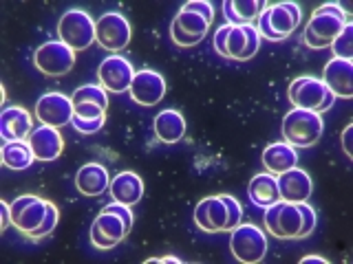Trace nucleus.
Returning a JSON list of instances; mask_svg holds the SVG:
<instances>
[{"label": "nucleus", "mask_w": 353, "mask_h": 264, "mask_svg": "<svg viewBox=\"0 0 353 264\" xmlns=\"http://www.w3.org/2000/svg\"><path fill=\"white\" fill-rule=\"evenodd\" d=\"M104 124H106V115L99 117V119H84V117L73 115V121H71V126L77 132H82V135H95V132H99L104 128Z\"/></svg>", "instance_id": "32"}, {"label": "nucleus", "mask_w": 353, "mask_h": 264, "mask_svg": "<svg viewBox=\"0 0 353 264\" xmlns=\"http://www.w3.org/2000/svg\"><path fill=\"white\" fill-rule=\"evenodd\" d=\"M95 25L91 14L84 9H69L64 11L58 22V36L60 42L71 47L75 53L88 49L95 42Z\"/></svg>", "instance_id": "5"}, {"label": "nucleus", "mask_w": 353, "mask_h": 264, "mask_svg": "<svg viewBox=\"0 0 353 264\" xmlns=\"http://www.w3.org/2000/svg\"><path fill=\"white\" fill-rule=\"evenodd\" d=\"M283 139L294 148H312L323 137V117L314 110L292 108L290 113L283 117Z\"/></svg>", "instance_id": "3"}, {"label": "nucleus", "mask_w": 353, "mask_h": 264, "mask_svg": "<svg viewBox=\"0 0 353 264\" xmlns=\"http://www.w3.org/2000/svg\"><path fill=\"white\" fill-rule=\"evenodd\" d=\"M58 220H60V212H58V207H55V205L49 201V205H47V216H44L42 225H40L36 231H31V234H27V238H31V240L47 238L49 234H53V229H55V225H58Z\"/></svg>", "instance_id": "31"}, {"label": "nucleus", "mask_w": 353, "mask_h": 264, "mask_svg": "<svg viewBox=\"0 0 353 264\" xmlns=\"http://www.w3.org/2000/svg\"><path fill=\"white\" fill-rule=\"evenodd\" d=\"M33 130V119L27 108L7 106L0 113V137L5 141H27Z\"/></svg>", "instance_id": "19"}, {"label": "nucleus", "mask_w": 353, "mask_h": 264, "mask_svg": "<svg viewBox=\"0 0 353 264\" xmlns=\"http://www.w3.org/2000/svg\"><path fill=\"white\" fill-rule=\"evenodd\" d=\"M181 11H190V14L201 16L210 25H212V20H214V5L208 3V0H190V3H185L181 7Z\"/></svg>", "instance_id": "34"}, {"label": "nucleus", "mask_w": 353, "mask_h": 264, "mask_svg": "<svg viewBox=\"0 0 353 264\" xmlns=\"http://www.w3.org/2000/svg\"><path fill=\"white\" fill-rule=\"evenodd\" d=\"M104 212H113V214L121 216V218H124L126 227H128V231L132 229V223H135V216H132V212H130V207H128V205H124V203H115V201H113L110 205L104 207Z\"/></svg>", "instance_id": "37"}, {"label": "nucleus", "mask_w": 353, "mask_h": 264, "mask_svg": "<svg viewBox=\"0 0 353 264\" xmlns=\"http://www.w3.org/2000/svg\"><path fill=\"white\" fill-rule=\"evenodd\" d=\"M128 95L132 97V102L139 106H154L159 104L163 95H165V80L163 75L152 71V69H143L137 71L132 77V84L128 88Z\"/></svg>", "instance_id": "14"}, {"label": "nucleus", "mask_w": 353, "mask_h": 264, "mask_svg": "<svg viewBox=\"0 0 353 264\" xmlns=\"http://www.w3.org/2000/svg\"><path fill=\"white\" fill-rule=\"evenodd\" d=\"M130 234L124 218L113 214V212H99V216L93 220L91 225V242L97 249H113L117 247L121 240Z\"/></svg>", "instance_id": "13"}, {"label": "nucleus", "mask_w": 353, "mask_h": 264, "mask_svg": "<svg viewBox=\"0 0 353 264\" xmlns=\"http://www.w3.org/2000/svg\"><path fill=\"white\" fill-rule=\"evenodd\" d=\"M194 225L205 234L228 231V207L221 196H205L194 207Z\"/></svg>", "instance_id": "16"}, {"label": "nucleus", "mask_w": 353, "mask_h": 264, "mask_svg": "<svg viewBox=\"0 0 353 264\" xmlns=\"http://www.w3.org/2000/svg\"><path fill=\"white\" fill-rule=\"evenodd\" d=\"M232 25H223L219 27L216 33H214V51L221 55V58H228V51H225V38H228V31H230Z\"/></svg>", "instance_id": "38"}, {"label": "nucleus", "mask_w": 353, "mask_h": 264, "mask_svg": "<svg viewBox=\"0 0 353 264\" xmlns=\"http://www.w3.org/2000/svg\"><path fill=\"white\" fill-rule=\"evenodd\" d=\"M320 80H323V84L334 93V97L351 99L353 97V62L334 58L325 64V71Z\"/></svg>", "instance_id": "18"}, {"label": "nucleus", "mask_w": 353, "mask_h": 264, "mask_svg": "<svg viewBox=\"0 0 353 264\" xmlns=\"http://www.w3.org/2000/svg\"><path fill=\"white\" fill-rule=\"evenodd\" d=\"M154 135L163 143H176L185 135V119L179 110L165 108L154 117Z\"/></svg>", "instance_id": "25"}, {"label": "nucleus", "mask_w": 353, "mask_h": 264, "mask_svg": "<svg viewBox=\"0 0 353 264\" xmlns=\"http://www.w3.org/2000/svg\"><path fill=\"white\" fill-rule=\"evenodd\" d=\"M298 207H301V214H303V229H301V234H298V240H303L316 229V212L309 203H298Z\"/></svg>", "instance_id": "35"}, {"label": "nucleus", "mask_w": 353, "mask_h": 264, "mask_svg": "<svg viewBox=\"0 0 353 264\" xmlns=\"http://www.w3.org/2000/svg\"><path fill=\"white\" fill-rule=\"evenodd\" d=\"M221 198H223V203L228 207V231H232L236 225H241V220H243V207H241V203L236 201V198L230 196V194H221Z\"/></svg>", "instance_id": "33"}, {"label": "nucleus", "mask_w": 353, "mask_h": 264, "mask_svg": "<svg viewBox=\"0 0 353 264\" xmlns=\"http://www.w3.org/2000/svg\"><path fill=\"white\" fill-rule=\"evenodd\" d=\"M265 9H268L265 0H225L223 16L228 20V25L243 27V25H252V20H256Z\"/></svg>", "instance_id": "24"}, {"label": "nucleus", "mask_w": 353, "mask_h": 264, "mask_svg": "<svg viewBox=\"0 0 353 264\" xmlns=\"http://www.w3.org/2000/svg\"><path fill=\"white\" fill-rule=\"evenodd\" d=\"M331 51H334V58H340V60H353V25L347 22L345 27H342L340 36L331 42Z\"/></svg>", "instance_id": "30"}, {"label": "nucleus", "mask_w": 353, "mask_h": 264, "mask_svg": "<svg viewBox=\"0 0 353 264\" xmlns=\"http://www.w3.org/2000/svg\"><path fill=\"white\" fill-rule=\"evenodd\" d=\"M73 110L77 117H84V119H99L106 115V110L97 104H75Z\"/></svg>", "instance_id": "36"}, {"label": "nucleus", "mask_w": 353, "mask_h": 264, "mask_svg": "<svg viewBox=\"0 0 353 264\" xmlns=\"http://www.w3.org/2000/svg\"><path fill=\"white\" fill-rule=\"evenodd\" d=\"M73 99L64 93H44L36 102V117L42 121V126L64 128L73 121Z\"/></svg>", "instance_id": "12"}, {"label": "nucleus", "mask_w": 353, "mask_h": 264, "mask_svg": "<svg viewBox=\"0 0 353 264\" xmlns=\"http://www.w3.org/2000/svg\"><path fill=\"white\" fill-rule=\"evenodd\" d=\"M250 198L254 205L259 207H270L274 203L281 201V192H279V183H276V176L274 174H256L254 179L250 181Z\"/></svg>", "instance_id": "26"}, {"label": "nucleus", "mask_w": 353, "mask_h": 264, "mask_svg": "<svg viewBox=\"0 0 353 264\" xmlns=\"http://www.w3.org/2000/svg\"><path fill=\"white\" fill-rule=\"evenodd\" d=\"M174 29H179L181 33H185V36H192V38H205V33L210 29V22H205L201 16L196 14H190V11H176V16L172 20Z\"/></svg>", "instance_id": "28"}, {"label": "nucleus", "mask_w": 353, "mask_h": 264, "mask_svg": "<svg viewBox=\"0 0 353 264\" xmlns=\"http://www.w3.org/2000/svg\"><path fill=\"white\" fill-rule=\"evenodd\" d=\"M27 141L38 161H55L64 150V139L60 135V128L38 126L31 130Z\"/></svg>", "instance_id": "20"}, {"label": "nucleus", "mask_w": 353, "mask_h": 264, "mask_svg": "<svg viewBox=\"0 0 353 264\" xmlns=\"http://www.w3.org/2000/svg\"><path fill=\"white\" fill-rule=\"evenodd\" d=\"M303 20V9L298 3H276L268 5V9L256 18V31L259 36L272 42H283L296 31V27Z\"/></svg>", "instance_id": "2"}, {"label": "nucleus", "mask_w": 353, "mask_h": 264, "mask_svg": "<svg viewBox=\"0 0 353 264\" xmlns=\"http://www.w3.org/2000/svg\"><path fill=\"white\" fill-rule=\"evenodd\" d=\"M290 102L294 108H303V110H314V113H325L334 104V93L323 84V80H318L314 75H303L296 77L290 84Z\"/></svg>", "instance_id": "4"}, {"label": "nucleus", "mask_w": 353, "mask_h": 264, "mask_svg": "<svg viewBox=\"0 0 353 264\" xmlns=\"http://www.w3.org/2000/svg\"><path fill=\"white\" fill-rule=\"evenodd\" d=\"M347 22L349 16L338 7V3L320 5L307 22V27L303 31V40L309 49H327L340 36V31Z\"/></svg>", "instance_id": "1"}, {"label": "nucleus", "mask_w": 353, "mask_h": 264, "mask_svg": "<svg viewBox=\"0 0 353 264\" xmlns=\"http://www.w3.org/2000/svg\"><path fill=\"white\" fill-rule=\"evenodd\" d=\"M9 205H11V225L27 236L42 225L44 216H47L49 201H44V198L33 196V194H25V196H18L16 201Z\"/></svg>", "instance_id": "10"}, {"label": "nucleus", "mask_w": 353, "mask_h": 264, "mask_svg": "<svg viewBox=\"0 0 353 264\" xmlns=\"http://www.w3.org/2000/svg\"><path fill=\"white\" fill-rule=\"evenodd\" d=\"M230 251L243 264H259L268 253V238L256 225L241 223L230 231Z\"/></svg>", "instance_id": "6"}, {"label": "nucleus", "mask_w": 353, "mask_h": 264, "mask_svg": "<svg viewBox=\"0 0 353 264\" xmlns=\"http://www.w3.org/2000/svg\"><path fill=\"white\" fill-rule=\"evenodd\" d=\"M0 214H3V223H0V229H7L11 225V205L0 203Z\"/></svg>", "instance_id": "40"}, {"label": "nucleus", "mask_w": 353, "mask_h": 264, "mask_svg": "<svg viewBox=\"0 0 353 264\" xmlns=\"http://www.w3.org/2000/svg\"><path fill=\"white\" fill-rule=\"evenodd\" d=\"M265 227L281 240H298V234L303 229V214L298 203L279 201L270 207H265Z\"/></svg>", "instance_id": "7"}, {"label": "nucleus", "mask_w": 353, "mask_h": 264, "mask_svg": "<svg viewBox=\"0 0 353 264\" xmlns=\"http://www.w3.org/2000/svg\"><path fill=\"white\" fill-rule=\"evenodd\" d=\"M351 135H353V126L349 124L345 130H342V150L349 159H353V148H351Z\"/></svg>", "instance_id": "39"}, {"label": "nucleus", "mask_w": 353, "mask_h": 264, "mask_svg": "<svg viewBox=\"0 0 353 264\" xmlns=\"http://www.w3.org/2000/svg\"><path fill=\"white\" fill-rule=\"evenodd\" d=\"M135 73L137 71L132 69V64L124 58V55L113 53L110 58H106L102 64H99L97 80L106 93H124L130 88Z\"/></svg>", "instance_id": "11"}, {"label": "nucleus", "mask_w": 353, "mask_h": 264, "mask_svg": "<svg viewBox=\"0 0 353 264\" xmlns=\"http://www.w3.org/2000/svg\"><path fill=\"white\" fill-rule=\"evenodd\" d=\"M263 165L270 174L279 176L287 170L298 168V152L294 146H290V143H285V141L270 143V146L263 150Z\"/></svg>", "instance_id": "23"}, {"label": "nucleus", "mask_w": 353, "mask_h": 264, "mask_svg": "<svg viewBox=\"0 0 353 264\" xmlns=\"http://www.w3.org/2000/svg\"><path fill=\"white\" fill-rule=\"evenodd\" d=\"M148 264H181V260L176 256H165V258H150L146 260Z\"/></svg>", "instance_id": "41"}, {"label": "nucleus", "mask_w": 353, "mask_h": 264, "mask_svg": "<svg viewBox=\"0 0 353 264\" xmlns=\"http://www.w3.org/2000/svg\"><path fill=\"white\" fill-rule=\"evenodd\" d=\"M276 183H279L281 201L285 203H307L309 196L314 192L312 176L301 168H292L279 174L276 176Z\"/></svg>", "instance_id": "17"}, {"label": "nucleus", "mask_w": 353, "mask_h": 264, "mask_svg": "<svg viewBox=\"0 0 353 264\" xmlns=\"http://www.w3.org/2000/svg\"><path fill=\"white\" fill-rule=\"evenodd\" d=\"M259 47H261V36H259V31L254 25L230 27L228 38H225L228 60L248 62L259 53Z\"/></svg>", "instance_id": "15"}, {"label": "nucleus", "mask_w": 353, "mask_h": 264, "mask_svg": "<svg viewBox=\"0 0 353 264\" xmlns=\"http://www.w3.org/2000/svg\"><path fill=\"white\" fill-rule=\"evenodd\" d=\"M110 176L102 163H86L75 174V187L84 196H99L108 190Z\"/></svg>", "instance_id": "22"}, {"label": "nucleus", "mask_w": 353, "mask_h": 264, "mask_svg": "<svg viewBox=\"0 0 353 264\" xmlns=\"http://www.w3.org/2000/svg\"><path fill=\"white\" fill-rule=\"evenodd\" d=\"M36 161L29 141H5L3 146V163L9 170H27Z\"/></svg>", "instance_id": "27"}, {"label": "nucleus", "mask_w": 353, "mask_h": 264, "mask_svg": "<svg viewBox=\"0 0 353 264\" xmlns=\"http://www.w3.org/2000/svg\"><path fill=\"white\" fill-rule=\"evenodd\" d=\"M71 99H73V106L75 104H97L104 110H108V93L102 86H95V84H84L80 88H75Z\"/></svg>", "instance_id": "29"}, {"label": "nucleus", "mask_w": 353, "mask_h": 264, "mask_svg": "<svg viewBox=\"0 0 353 264\" xmlns=\"http://www.w3.org/2000/svg\"><path fill=\"white\" fill-rule=\"evenodd\" d=\"M301 264H329V260L323 256H305L301 258Z\"/></svg>", "instance_id": "42"}, {"label": "nucleus", "mask_w": 353, "mask_h": 264, "mask_svg": "<svg viewBox=\"0 0 353 264\" xmlns=\"http://www.w3.org/2000/svg\"><path fill=\"white\" fill-rule=\"evenodd\" d=\"M33 64L44 75L62 77L66 73H71V69L75 66V51L60 40L44 42L33 53Z\"/></svg>", "instance_id": "8"}, {"label": "nucleus", "mask_w": 353, "mask_h": 264, "mask_svg": "<svg viewBox=\"0 0 353 264\" xmlns=\"http://www.w3.org/2000/svg\"><path fill=\"white\" fill-rule=\"evenodd\" d=\"M108 192L115 203H124L132 207L143 198V181L135 172H119L115 179H110Z\"/></svg>", "instance_id": "21"}, {"label": "nucleus", "mask_w": 353, "mask_h": 264, "mask_svg": "<svg viewBox=\"0 0 353 264\" xmlns=\"http://www.w3.org/2000/svg\"><path fill=\"white\" fill-rule=\"evenodd\" d=\"M132 38V27L124 14L119 11H108L95 25V42L99 47H104L106 51H121L128 47V42Z\"/></svg>", "instance_id": "9"}]
</instances>
